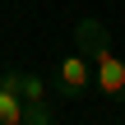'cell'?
<instances>
[{
    "label": "cell",
    "mask_w": 125,
    "mask_h": 125,
    "mask_svg": "<svg viewBox=\"0 0 125 125\" xmlns=\"http://www.w3.org/2000/svg\"><path fill=\"white\" fill-rule=\"evenodd\" d=\"M88 88H93V60H88V56H79V51H74V56H65V60L56 65V93H60V97H70V102H79Z\"/></svg>",
    "instance_id": "cell-1"
},
{
    "label": "cell",
    "mask_w": 125,
    "mask_h": 125,
    "mask_svg": "<svg viewBox=\"0 0 125 125\" xmlns=\"http://www.w3.org/2000/svg\"><path fill=\"white\" fill-rule=\"evenodd\" d=\"M93 83H97V93H102V97L125 102V60L116 56V51H107V56H97V60H93Z\"/></svg>",
    "instance_id": "cell-2"
},
{
    "label": "cell",
    "mask_w": 125,
    "mask_h": 125,
    "mask_svg": "<svg viewBox=\"0 0 125 125\" xmlns=\"http://www.w3.org/2000/svg\"><path fill=\"white\" fill-rule=\"evenodd\" d=\"M74 51L88 56V60L107 56V51H111V32H107V23H102V19H79V23H74Z\"/></svg>",
    "instance_id": "cell-3"
},
{
    "label": "cell",
    "mask_w": 125,
    "mask_h": 125,
    "mask_svg": "<svg viewBox=\"0 0 125 125\" xmlns=\"http://www.w3.org/2000/svg\"><path fill=\"white\" fill-rule=\"evenodd\" d=\"M0 88L19 93L23 102H42V97H46V83H42L32 70H5V74H0Z\"/></svg>",
    "instance_id": "cell-4"
},
{
    "label": "cell",
    "mask_w": 125,
    "mask_h": 125,
    "mask_svg": "<svg viewBox=\"0 0 125 125\" xmlns=\"http://www.w3.org/2000/svg\"><path fill=\"white\" fill-rule=\"evenodd\" d=\"M0 125H23V97L0 88Z\"/></svg>",
    "instance_id": "cell-5"
},
{
    "label": "cell",
    "mask_w": 125,
    "mask_h": 125,
    "mask_svg": "<svg viewBox=\"0 0 125 125\" xmlns=\"http://www.w3.org/2000/svg\"><path fill=\"white\" fill-rule=\"evenodd\" d=\"M23 125H56L51 102H46V97H42V102H23Z\"/></svg>",
    "instance_id": "cell-6"
},
{
    "label": "cell",
    "mask_w": 125,
    "mask_h": 125,
    "mask_svg": "<svg viewBox=\"0 0 125 125\" xmlns=\"http://www.w3.org/2000/svg\"><path fill=\"white\" fill-rule=\"evenodd\" d=\"M107 125H116V121H107Z\"/></svg>",
    "instance_id": "cell-7"
}]
</instances>
